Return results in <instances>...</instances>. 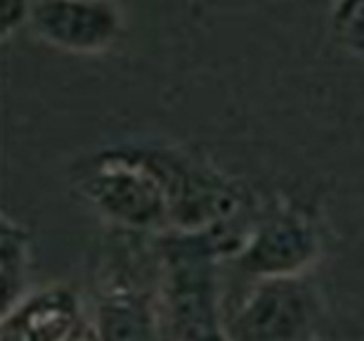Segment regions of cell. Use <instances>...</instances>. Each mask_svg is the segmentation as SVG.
I'll return each instance as SVG.
<instances>
[{
    "instance_id": "1",
    "label": "cell",
    "mask_w": 364,
    "mask_h": 341,
    "mask_svg": "<svg viewBox=\"0 0 364 341\" xmlns=\"http://www.w3.org/2000/svg\"><path fill=\"white\" fill-rule=\"evenodd\" d=\"M76 192L107 223L130 235H168L173 199L154 142L116 145L78 164Z\"/></svg>"
},
{
    "instance_id": "2",
    "label": "cell",
    "mask_w": 364,
    "mask_h": 341,
    "mask_svg": "<svg viewBox=\"0 0 364 341\" xmlns=\"http://www.w3.org/2000/svg\"><path fill=\"white\" fill-rule=\"evenodd\" d=\"M322 296L305 278L246 280L235 296L223 294V325L232 341H319Z\"/></svg>"
},
{
    "instance_id": "3",
    "label": "cell",
    "mask_w": 364,
    "mask_h": 341,
    "mask_svg": "<svg viewBox=\"0 0 364 341\" xmlns=\"http://www.w3.org/2000/svg\"><path fill=\"white\" fill-rule=\"evenodd\" d=\"M322 232L310 211L296 204H274L251 219L242 249L230 261L246 280L298 278L317 263Z\"/></svg>"
},
{
    "instance_id": "4",
    "label": "cell",
    "mask_w": 364,
    "mask_h": 341,
    "mask_svg": "<svg viewBox=\"0 0 364 341\" xmlns=\"http://www.w3.org/2000/svg\"><path fill=\"white\" fill-rule=\"evenodd\" d=\"M38 41L71 55H102L126 33V14L116 3H28V21Z\"/></svg>"
},
{
    "instance_id": "5",
    "label": "cell",
    "mask_w": 364,
    "mask_h": 341,
    "mask_svg": "<svg viewBox=\"0 0 364 341\" xmlns=\"http://www.w3.org/2000/svg\"><path fill=\"white\" fill-rule=\"evenodd\" d=\"M114 266L102 280L92 306V330L97 341H161L159 296L137 271Z\"/></svg>"
},
{
    "instance_id": "6",
    "label": "cell",
    "mask_w": 364,
    "mask_h": 341,
    "mask_svg": "<svg viewBox=\"0 0 364 341\" xmlns=\"http://www.w3.org/2000/svg\"><path fill=\"white\" fill-rule=\"evenodd\" d=\"M83 320L81 294L71 285L53 282L28 289L3 310L0 341H69Z\"/></svg>"
},
{
    "instance_id": "7",
    "label": "cell",
    "mask_w": 364,
    "mask_h": 341,
    "mask_svg": "<svg viewBox=\"0 0 364 341\" xmlns=\"http://www.w3.org/2000/svg\"><path fill=\"white\" fill-rule=\"evenodd\" d=\"M31 271V237L28 230L10 214L0 219V282H3V308H10L24 296Z\"/></svg>"
},
{
    "instance_id": "8",
    "label": "cell",
    "mask_w": 364,
    "mask_h": 341,
    "mask_svg": "<svg viewBox=\"0 0 364 341\" xmlns=\"http://www.w3.org/2000/svg\"><path fill=\"white\" fill-rule=\"evenodd\" d=\"M329 31L341 50L364 62V0L331 7Z\"/></svg>"
},
{
    "instance_id": "9",
    "label": "cell",
    "mask_w": 364,
    "mask_h": 341,
    "mask_svg": "<svg viewBox=\"0 0 364 341\" xmlns=\"http://www.w3.org/2000/svg\"><path fill=\"white\" fill-rule=\"evenodd\" d=\"M28 21V3H0V36L7 38Z\"/></svg>"
},
{
    "instance_id": "10",
    "label": "cell",
    "mask_w": 364,
    "mask_h": 341,
    "mask_svg": "<svg viewBox=\"0 0 364 341\" xmlns=\"http://www.w3.org/2000/svg\"><path fill=\"white\" fill-rule=\"evenodd\" d=\"M178 341H232V339L228 337V332H225V325H220V327H210L206 332H199V335L178 339Z\"/></svg>"
},
{
    "instance_id": "11",
    "label": "cell",
    "mask_w": 364,
    "mask_h": 341,
    "mask_svg": "<svg viewBox=\"0 0 364 341\" xmlns=\"http://www.w3.org/2000/svg\"><path fill=\"white\" fill-rule=\"evenodd\" d=\"M69 341H97V337H95V330H92V322H90V315H85L81 327L74 332V337H71Z\"/></svg>"
}]
</instances>
